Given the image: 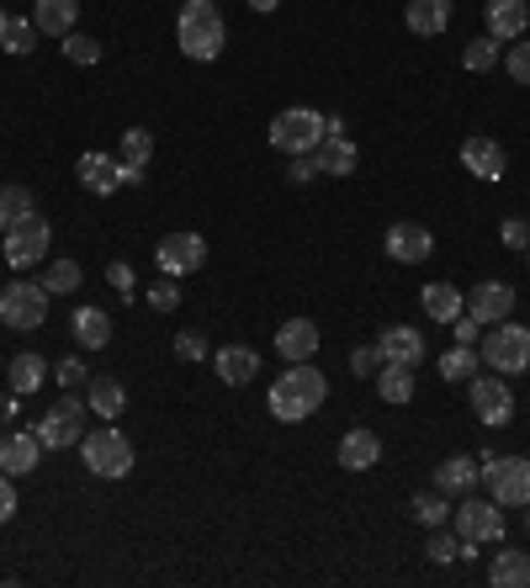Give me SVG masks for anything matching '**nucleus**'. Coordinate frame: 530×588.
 <instances>
[{"label":"nucleus","instance_id":"obj_1","mask_svg":"<svg viewBox=\"0 0 530 588\" xmlns=\"http://www.w3.org/2000/svg\"><path fill=\"white\" fill-rule=\"evenodd\" d=\"M329 397V377L313 360H292L282 377L271 382V419L282 425H303L308 414H319Z\"/></svg>","mask_w":530,"mask_h":588},{"label":"nucleus","instance_id":"obj_2","mask_svg":"<svg viewBox=\"0 0 530 588\" xmlns=\"http://www.w3.org/2000/svg\"><path fill=\"white\" fill-rule=\"evenodd\" d=\"M175 42L192 64H212L223 59V42H229V22L218 11V0H186L181 16H175Z\"/></svg>","mask_w":530,"mask_h":588},{"label":"nucleus","instance_id":"obj_3","mask_svg":"<svg viewBox=\"0 0 530 588\" xmlns=\"http://www.w3.org/2000/svg\"><path fill=\"white\" fill-rule=\"evenodd\" d=\"M478 477L489 482V499L498 510H526L530 504V456L483 451V456H478Z\"/></svg>","mask_w":530,"mask_h":588},{"label":"nucleus","instance_id":"obj_4","mask_svg":"<svg viewBox=\"0 0 530 588\" xmlns=\"http://www.w3.org/2000/svg\"><path fill=\"white\" fill-rule=\"evenodd\" d=\"M5 266L11 271H33V266H42L48 255H53V223L42 218V212H27V218H16V223H5Z\"/></svg>","mask_w":530,"mask_h":588},{"label":"nucleus","instance_id":"obj_5","mask_svg":"<svg viewBox=\"0 0 530 588\" xmlns=\"http://www.w3.org/2000/svg\"><path fill=\"white\" fill-rule=\"evenodd\" d=\"M324 112H313V107H286L271 118V149H282L286 159L292 155H313L319 144H324Z\"/></svg>","mask_w":530,"mask_h":588},{"label":"nucleus","instance_id":"obj_6","mask_svg":"<svg viewBox=\"0 0 530 588\" xmlns=\"http://www.w3.org/2000/svg\"><path fill=\"white\" fill-rule=\"evenodd\" d=\"M81 456H85V467L96 471V477L118 482V477L133 471V440H127L123 430H112V425H101V430H85Z\"/></svg>","mask_w":530,"mask_h":588},{"label":"nucleus","instance_id":"obj_7","mask_svg":"<svg viewBox=\"0 0 530 588\" xmlns=\"http://www.w3.org/2000/svg\"><path fill=\"white\" fill-rule=\"evenodd\" d=\"M483 360H489V371H498V377H520V371H530V329L526 323H515V318L493 323L489 340H483Z\"/></svg>","mask_w":530,"mask_h":588},{"label":"nucleus","instance_id":"obj_8","mask_svg":"<svg viewBox=\"0 0 530 588\" xmlns=\"http://www.w3.org/2000/svg\"><path fill=\"white\" fill-rule=\"evenodd\" d=\"M85 419H90V403L75 397V392H64V397L42 414V425L33 434L42 440V451H70V445L85 440Z\"/></svg>","mask_w":530,"mask_h":588},{"label":"nucleus","instance_id":"obj_9","mask_svg":"<svg viewBox=\"0 0 530 588\" xmlns=\"http://www.w3.org/2000/svg\"><path fill=\"white\" fill-rule=\"evenodd\" d=\"M48 286L42 281H11L5 292H0V323L5 329H22V334H33L48 323Z\"/></svg>","mask_w":530,"mask_h":588},{"label":"nucleus","instance_id":"obj_10","mask_svg":"<svg viewBox=\"0 0 530 588\" xmlns=\"http://www.w3.org/2000/svg\"><path fill=\"white\" fill-rule=\"evenodd\" d=\"M451 525H456L461 547H493V541H504V510L493 499H461L451 510Z\"/></svg>","mask_w":530,"mask_h":588},{"label":"nucleus","instance_id":"obj_11","mask_svg":"<svg viewBox=\"0 0 530 588\" xmlns=\"http://www.w3.org/2000/svg\"><path fill=\"white\" fill-rule=\"evenodd\" d=\"M467 397H472L478 425H489V430H509L515 425V392H509V382H498V371L493 377H472Z\"/></svg>","mask_w":530,"mask_h":588},{"label":"nucleus","instance_id":"obj_12","mask_svg":"<svg viewBox=\"0 0 530 588\" xmlns=\"http://www.w3.org/2000/svg\"><path fill=\"white\" fill-rule=\"evenodd\" d=\"M155 266H160L164 275H192L207 266V238L202 234H164L160 244H155Z\"/></svg>","mask_w":530,"mask_h":588},{"label":"nucleus","instance_id":"obj_13","mask_svg":"<svg viewBox=\"0 0 530 588\" xmlns=\"http://www.w3.org/2000/svg\"><path fill=\"white\" fill-rule=\"evenodd\" d=\"M515 303H520V297H515V286L493 275V281H478V286L467 292V308H461V314H472L483 329H493V323L515 318Z\"/></svg>","mask_w":530,"mask_h":588},{"label":"nucleus","instance_id":"obj_14","mask_svg":"<svg viewBox=\"0 0 530 588\" xmlns=\"http://www.w3.org/2000/svg\"><path fill=\"white\" fill-rule=\"evenodd\" d=\"M75 181H81L90 196H112L118 186H127V164L118 155H101V149H90V155L75 159Z\"/></svg>","mask_w":530,"mask_h":588},{"label":"nucleus","instance_id":"obj_15","mask_svg":"<svg viewBox=\"0 0 530 588\" xmlns=\"http://www.w3.org/2000/svg\"><path fill=\"white\" fill-rule=\"evenodd\" d=\"M382 249H387L398 266H419V260H430V255H435V234H430L424 223L404 218V223H393V229H387Z\"/></svg>","mask_w":530,"mask_h":588},{"label":"nucleus","instance_id":"obj_16","mask_svg":"<svg viewBox=\"0 0 530 588\" xmlns=\"http://www.w3.org/2000/svg\"><path fill=\"white\" fill-rule=\"evenodd\" d=\"M38 462H42V440L33 430H5L0 434V471L27 477V471H38Z\"/></svg>","mask_w":530,"mask_h":588},{"label":"nucleus","instance_id":"obj_17","mask_svg":"<svg viewBox=\"0 0 530 588\" xmlns=\"http://www.w3.org/2000/svg\"><path fill=\"white\" fill-rule=\"evenodd\" d=\"M377 351H382V360H393V366H419L430 355V345H424V334L414 323H393V329L377 334Z\"/></svg>","mask_w":530,"mask_h":588},{"label":"nucleus","instance_id":"obj_18","mask_svg":"<svg viewBox=\"0 0 530 588\" xmlns=\"http://www.w3.org/2000/svg\"><path fill=\"white\" fill-rule=\"evenodd\" d=\"M212 371L223 388H249L260 377V355L249 345H223V351H212Z\"/></svg>","mask_w":530,"mask_h":588},{"label":"nucleus","instance_id":"obj_19","mask_svg":"<svg viewBox=\"0 0 530 588\" xmlns=\"http://www.w3.org/2000/svg\"><path fill=\"white\" fill-rule=\"evenodd\" d=\"M276 355H282L286 366L292 360H313L319 355V323L313 318H286L282 329H276Z\"/></svg>","mask_w":530,"mask_h":588},{"label":"nucleus","instance_id":"obj_20","mask_svg":"<svg viewBox=\"0 0 530 588\" xmlns=\"http://www.w3.org/2000/svg\"><path fill=\"white\" fill-rule=\"evenodd\" d=\"M461 164L478 175V181H498L504 170H509V159H504V144L498 138H483V133H472L467 144H461Z\"/></svg>","mask_w":530,"mask_h":588},{"label":"nucleus","instance_id":"obj_21","mask_svg":"<svg viewBox=\"0 0 530 588\" xmlns=\"http://www.w3.org/2000/svg\"><path fill=\"white\" fill-rule=\"evenodd\" d=\"M377 462H382V434L367 430V425L345 430V440H340V467L345 471H371Z\"/></svg>","mask_w":530,"mask_h":588},{"label":"nucleus","instance_id":"obj_22","mask_svg":"<svg viewBox=\"0 0 530 588\" xmlns=\"http://www.w3.org/2000/svg\"><path fill=\"white\" fill-rule=\"evenodd\" d=\"M33 22L42 38H70L81 22V0H33Z\"/></svg>","mask_w":530,"mask_h":588},{"label":"nucleus","instance_id":"obj_23","mask_svg":"<svg viewBox=\"0 0 530 588\" xmlns=\"http://www.w3.org/2000/svg\"><path fill=\"white\" fill-rule=\"evenodd\" d=\"M526 27H530L526 0H489V38L515 42V38H526Z\"/></svg>","mask_w":530,"mask_h":588},{"label":"nucleus","instance_id":"obj_24","mask_svg":"<svg viewBox=\"0 0 530 588\" xmlns=\"http://www.w3.org/2000/svg\"><path fill=\"white\" fill-rule=\"evenodd\" d=\"M70 329H75V345L81 351H107L112 345V314L107 308H75Z\"/></svg>","mask_w":530,"mask_h":588},{"label":"nucleus","instance_id":"obj_25","mask_svg":"<svg viewBox=\"0 0 530 588\" xmlns=\"http://www.w3.org/2000/svg\"><path fill=\"white\" fill-rule=\"evenodd\" d=\"M489 584H493V588H530V551H520V547L493 551Z\"/></svg>","mask_w":530,"mask_h":588},{"label":"nucleus","instance_id":"obj_26","mask_svg":"<svg viewBox=\"0 0 530 588\" xmlns=\"http://www.w3.org/2000/svg\"><path fill=\"white\" fill-rule=\"evenodd\" d=\"M408 33L414 38H441L451 27V0H408Z\"/></svg>","mask_w":530,"mask_h":588},{"label":"nucleus","instance_id":"obj_27","mask_svg":"<svg viewBox=\"0 0 530 588\" xmlns=\"http://www.w3.org/2000/svg\"><path fill=\"white\" fill-rule=\"evenodd\" d=\"M85 403H90L96 419H123L127 388L118 382V377H90V382H85Z\"/></svg>","mask_w":530,"mask_h":588},{"label":"nucleus","instance_id":"obj_28","mask_svg":"<svg viewBox=\"0 0 530 588\" xmlns=\"http://www.w3.org/2000/svg\"><path fill=\"white\" fill-rule=\"evenodd\" d=\"M313 159H319V175H356V144L345 138V133H324V144L313 149Z\"/></svg>","mask_w":530,"mask_h":588},{"label":"nucleus","instance_id":"obj_29","mask_svg":"<svg viewBox=\"0 0 530 588\" xmlns=\"http://www.w3.org/2000/svg\"><path fill=\"white\" fill-rule=\"evenodd\" d=\"M38 22L33 16H16V11H0V48L5 53H16V59H27L33 48H38Z\"/></svg>","mask_w":530,"mask_h":588},{"label":"nucleus","instance_id":"obj_30","mask_svg":"<svg viewBox=\"0 0 530 588\" xmlns=\"http://www.w3.org/2000/svg\"><path fill=\"white\" fill-rule=\"evenodd\" d=\"M419 308H424V318H435V323H451V318H461L467 297H461L451 281H430V286L419 292Z\"/></svg>","mask_w":530,"mask_h":588},{"label":"nucleus","instance_id":"obj_31","mask_svg":"<svg viewBox=\"0 0 530 588\" xmlns=\"http://www.w3.org/2000/svg\"><path fill=\"white\" fill-rule=\"evenodd\" d=\"M5 382H11V392H22V397H33V392L48 382V360L33 351L11 355V366H5Z\"/></svg>","mask_w":530,"mask_h":588},{"label":"nucleus","instance_id":"obj_32","mask_svg":"<svg viewBox=\"0 0 530 588\" xmlns=\"http://www.w3.org/2000/svg\"><path fill=\"white\" fill-rule=\"evenodd\" d=\"M435 488L441 493H472L478 488V456H446L435 467Z\"/></svg>","mask_w":530,"mask_h":588},{"label":"nucleus","instance_id":"obj_33","mask_svg":"<svg viewBox=\"0 0 530 588\" xmlns=\"http://www.w3.org/2000/svg\"><path fill=\"white\" fill-rule=\"evenodd\" d=\"M371 382H377V397H382V403H408V397H414V366H393V360H382Z\"/></svg>","mask_w":530,"mask_h":588},{"label":"nucleus","instance_id":"obj_34","mask_svg":"<svg viewBox=\"0 0 530 588\" xmlns=\"http://www.w3.org/2000/svg\"><path fill=\"white\" fill-rule=\"evenodd\" d=\"M81 281H85V271L75 266V260H64V255H59V260H53V255L42 260V286H48L53 297H70V292H81Z\"/></svg>","mask_w":530,"mask_h":588},{"label":"nucleus","instance_id":"obj_35","mask_svg":"<svg viewBox=\"0 0 530 588\" xmlns=\"http://www.w3.org/2000/svg\"><path fill=\"white\" fill-rule=\"evenodd\" d=\"M441 377L446 382H472L478 377V345H451L441 355Z\"/></svg>","mask_w":530,"mask_h":588},{"label":"nucleus","instance_id":"obj_36","mask_svg":"<svg viewBox=\"0 0 530 588\" xmlns=\"http://www.w3.org/2000/svg\"><path fill=\"white\" fill-rule=\"evenodd\" d=\"M408 514L419 519V525H430V530H441V525H451V504L446 493L435 488V493H414V504H408Z\"/></svg>","mask_w":530,"mask_h":588},{"label":"nucleus","instance_id":"obj_37","mask_svg":"<svg viewBox=\"0 0 530 588\" xmlns=\"http://www.w3.org/2000/svg\"><path fill=\"white\" fill-rule=\"evenodd\" d=\"M493 64H498V38H472L461 48V70H472V75H489Z\"/></svg>","mask_w":530,"mask_h":588},{"label":"nucleus","instance_id":"obj_38","mask_svg":"<svg viewBox=\"0 0 530 588\" xmlns=\"http://www.w3.org/2000/svg\"><path fill=\"white\" fill-rule=\"evenodd\" d=\"M118 159H127V164H138V170H144V164L155 159V133H149V127H127Z\"/></svg>","mask_w":530,"mask_h":588},{"label":"nucleus","instance_id":"obj_39","mask_svg":"<svg viewBox=\"0 0 530 588\" xmlns=\"http://www.w3.org/2000/svg\"><path fill=\"white\" fill-rule=\"evenodd\" d=\"M144 297H149V308H155V314H175V308H181V281H175V275H164V281H155Z\"/></svg>","mask_w":530,"mask_h":588},{"label":"nucleus","instance_id":"obj_40","mask_svg":"<svg viewBox=\"0 0 530 588\" xmlns=\"http://www.w3.org/2000/svg\"><path fill=\"white\" fill-rule=\"evenodd\" d=\"M53 382H59V388H85V382H90V366H85L81 355H64V360H53Z\"/></svg>","mask_w":530,"mask_h":588},{"label":"nucleus","instance_id":"obj_41","mask_svg":"<svg viewBox=\"0 0 530 588\" xmlns=\"http://www.w3.org/2000/svg\"><path fill=\"white\" fill-rule=\"evenodd\" d=\"M504 70L515 85H530V38H515L509 42V53H504Z\"/></svg>","mask_w":530,"mask_h":588},{"label":"nucleus","instance_id":"obj_42","mask_svg":"<svg viewBox=\"0 0 530 588\" xmlns=\"http://www.w3.org/2000/svg\"><path fill=\"white\" fill-rule=\"evenodd\" d=\"M64 59H70V64H101V42L85 38V33H70V38H64Z\"/></svg>","mask_w":530,"mask_h":588},{"label":"nucleus","instance_id":"obj_43","mask_svg":"<svg viewBox=\"0 0 530 588\" xmlns=\"http://www.w3.org/2000/svg\"><path fill=\"white\" fill-rule=\"evenodd\" d=\"M424 551H430V562H456V556H461V536L441 525V530H430V547Z\"/></svg>","mask_w":530,"mask_h":588},{"label":"nucleus","instance_id":"obj_44","mask_svg":"<svg viewBox=\"0 0 530 588\" xmlns=\"http://www.w3.org/2000/svg\"><path fill=\"white\" fill-rule=\"evenodd\" d=\"M0 207H5V218H11V223H16V218H27V212H38L27 186H0Z\"/></svg>","mask_w":530,"mask_h":588},{"label":"nucleus","instance_id":"obj_45","mask_svg":"<svg viewBox=\"0 0 530 588\" xmlns=\"http://www.w3.org/2000/svg\"><path fill=\"white\" fill-rule=\"evenodd\" d=\"M498 238H504V249L526 255V249H530V223H526V218H504V229H498Z\"/></svg>","mask_w":530,"mask_h":588},{"label":"nucleus","instance_id":"obj_46","mask_svg":"<svg viewBox=\"0 0 530 588\" xmlns=\"http://www.w3.org/2000/svg\"><path fill=\"white\" fill-rule=\"evenodd\" d=\"M107 281L123 292L127 303H138V275H133V266H127V260H112V266H107Z\"/></svg>","mask_w":530,"mask_h":588},{"label":"nucleus","instance_id":"obj_47","mask_svg":"<svg viewBox=\"0 0 530 588\" xmlns=\"http://www.w3.org/2000/svg\"><path fill=\"white\" fill-rule=\"evenodd\" d=\"M175 355H181V360H212V351H207V340L197 334V329L175 334Z\"/></svg>","mask_w":530,"mask_h":588},{"label":"nucleus","instance_id":"obj_48","mask_svg":"<svg viewBox=\"0 0 530 588\" xmlns=\"http://www.w3.org/2000/svg\"><path fill=\"white\" fill-rule=\"evenodd\" d=\"M313 175H319V159H313V155H292V164H286V181H292V186H308Z\"/></svg>","mask_w":530,"mask_h":588},{"label":"nucleus","instance_id":"obj_49","mask_svg":"<svg viewBox=\"0 0 530 588\" xmlns=\"http://www.w3.org/2000/svg\"><path fill=\"white\" fill-rule=\"evenodd\" d=\"M377 366H382V351H377V345L350 351V371H356V377H377Z\"/></svg>","mask_w":530,"mask_h":588},{"label":"nucleus","instance_id":"obj_50","mask_svg":"<svg viewBox=\"0 0 530 588\" xmlns=\"http://www.w3.org/2000/svg\"><path fill=\"white\" fill-rule=\"evenodd\" d=\"M16 510H22V504H16V477H11V471H0V525H5V519H16Z\"/></svg>","mask_w":530,"mask_h":588},{"label":"nucleus","instance_id":"obj_51","mask_svg":"<svg viewBox=\"0 0 530 588\" xmlns=\"http://www.w3.org/2000/svg\"><path fill=\"white\" fill-rule=\"evenodd\" d=\"M451 329H456V345H478V329H483V323L472 314H461V318H451Z\"/></svg>","mask_w":530,"mask_h":588},{"label":"nucleus","instance_id":"obj_52","mask_svg":"<svg viewBox=\"0 0 530 588\" xmlns=\"http://www.w3.org/2000/svg\"><path fill=\"white\" fill-rule=\"evenodd\" d=\"M16 414H22V392H0V425L5 430L16 425Z\"/></svg>","mask_w":530,"mask_h":588},{"label":"nucleus","instance_id":"obj_53","mask_svg":"<svg viewBox=\"0 0 530 588\" xmlns=\"http://www.w3.org/2000/svg\"><path fill=\"white\" fill-rule=\"evenodd\" d=\"M282 0H249V11H276Z\"/></svg>","mask_w":530,"mask_h":588},{"label":"nucleus","instance_id":"obj_54","mask_svg":"<svg viewBox=\"0 0 530 588\" xmlns=\"http://www.w3.org/2000/svg\"><path fill=\"white\" fill-rule=\"evenodd\" d=\"M5 223H11V218H5V207H0V234H5Z\"/></svg>","mask_w":530,"mask_h":588},{"label":"nucleus","instance_id":"obj_55","mask_svg":"<svg viewBox=\"0 0 530 588\" xmlns=\"http://www.w3.org/2000/svg\"><path fill=\"white\" fill-rule=\"evenodd\" d=\"M526 536H530V504H526Z\"/></svg>","mask_w":530,"mask_h":588},{"label":"nucleus","instance_id":"obj_56","mask_svg":"<svg viewBox=\"0 0 530 588\" xmlns=\"http://www.w3.org/2000/svg\"><path fill=\"white\" fill-rule=\"evenodd\" d=\"M526 255H530V249H526Z\"/></svg>","mask_w":530,"mask_h":588}]
</instances>
